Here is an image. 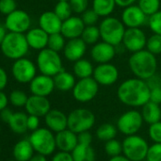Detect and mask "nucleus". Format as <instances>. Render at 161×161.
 I'll return each mask as SVG.
<instances>
[{"label":"nucleus","instance_id":"f257e3e1","mask_svg":"<svg viewBox=\"0 0 161 161\" xmlns=\"http://www.w3.org/2000/svg\"><path fill=\"white\" fill-rule=\"evenodd\" d=\"M117 96L119 102L130 107H142L150 101V88L145 80L127 79L119 86Z\"/></svg>","mask_w":161,"mask_h":161},{"label":"nucleus","instance_id":"f03ea898","mask_svg":"<svg viewBox=\"0 0 161 161\" xmlns=\"http://www.w3.org/2000/svg\"><path fill=\"white\" fill-rule=\"evenodd\" d=\"M128 65L135 77L146 80L156 74L157 59L154 54L144 48L131 54Z\"/></svg>","mask_w":161,"mask_h":161},{"label":"nucleus","instance_id":"7ed1b4c3","mask_svg":"<svg viewBox=\"0 0 161 161\" xmlns=\"http://www.w3.org/2000/svg\"><path fill=\"white\" fill-rule=\"evenodd\" d=\"M2 54L11 60H18L27 55L30 46L25 33L8 32L0 45Z\"/></svg>","mask_w":161,"mask_h":161},{"label":"nucleus","instance_id":"20e7f679","mask_svg":"<svg viewBox=\"0 0 161 161\" xmlns=\"http://www.w3.org/2000/svg\"><path fill=\"white\" fill-rule=\"evenodd\" d=\"M99 29L101 32V39L103 41L115 47H118L122 43L126 27L121 20L113 16L104 17L101 21Z\"/></svg>","mask_w":161,"mask_h":161},{"label":"nucleus","instance_id":"39448f33","mask_svg":"<svg viewBox=\"0 0 161 161\" xmlns=\"http://www.w3.org/2000/svg\"><path fill=\"white\" fill-rule=\"evenodd\" d=\"M36 65L41 74L54 77L63 68V60L59 52L46 47L39 51L36 58Z\"/></svg>","mask_w":161,"mask_h":161},{"label":"nucleus","instance_id":"423d86ee","mask_svg":"<svg viewBox=\"0 0 161 161\" xmlns=\"http://www.w3.org/2000/svg\"><path fill=\"white\" fill-rule=\"evenodd\" d=\"M30 141L38 153L44 155H50L54 153L56 147V140L53 132L48 128H38L35 131H32L30 136Z\"/></svg>","mask_w":161,"mask_h":161},{"label":"nucleus","instance_id":"0eeeda50","mask_svg":"<svg viewBox=\"0 0 161 161\" xmlns=\"http://www.w3.org/2000/svg\"><path fill=\"white\" fill-rule=\"evenodd\" d=\"M96 118L92 111L86 108H77L67 116V128L76 134L89 131L95 124Z\"/></svg>","mask_w":161,"mask_h":161},{"label":"nucleus","instance_id":"6e6552de","mask_svg":"<svg viewBox=\"0 0 161 161\" xmlns=\"http://www.w3.org/2000/svg\"><path fill=\"white\" fill-rule=\"evenodd\" d=\"M149 150L147 141L140 136H126L122 141V153L131 161H142L146 159Z\"/></svg>","mask_w":161,"mask_h":161},{"label":"nucleus","instance_id":"1a4fd4ad","mask_svg":"<svg viewBox=\"0 0 161 161\" xmlns=\"http://www.w3.org/2000/svg\"><path fill=\"white\" fill-rule=\"evenodd\" d=\"M99 88L100 85L93 77L79 79L72 89V96L79 103H89L96 98Z\"/></svg>","mask_w":161,"mask_h":161},{"label":"nucleus","instance_id":"9d476101","mask_svg":"<svg viewBox=\"0 0 161 161\" xmlns=\"http://www.w3.org/2000/svg\"><path fill=\"white\" fill-rule=\"evenodd\" d=\"M143 121L141 112L133 109L123 113L118 119L117 128L125 136L136 135L141 129Z\"/></svg>","mask_w":161,"mask_h":161},{"label":"nucleus","instance_id":"9b49d317","mask_svg":"<svg viewBox=\"0 0 161 161\" xmlns=\"http://www.w3.org/2000/svg\"><path fill=\"white\" fill-rule=\"evenodd\" d=\"M37 65L28 58L15 60L12 65V74L20 84H30L37 73Z\"/></svg>","mask_w":161,"mask_h":161},{"label":"nucleus","instance_id":"f8f14e48","mask_svg":"<svg viewBox=\"0 0 161 161\" xmlns=\"http://www.w3.org/2000/svg\"><path fill=\"white\" fill-rule=\"evenodd\" d=\"M31 19L30 14L23 11L16 9L12 14L6 15L5 28L10 32L25 33L31 29Z\"/></svg>","mask_w":161,"mask_h":161},{"label":"nucleus","instance_id":"ddd939ff","mask_svg":"<svg viewBox=\"0 0 161 161\" xmlns=\"http://www.w3.org/2000/svg\"><path fill=\"white\" fill-rule=\"evenodd\" d=\"M100 86H111L115 85L119 77V71L118 67L111 63L99 64L92 76Z\"/></svg>","mask_w":161,"mask_h":161},{"label":"nucleus","instance_id":"4468645a","mask_svg":"<svg viewBox=\"0 0 161 161\" xmlns=\"http://www.w3.org/2000/svg\"><path fill=\"white\" fill-rule=\"evenodd\" d=\"M147 39L145 32L140 28H126L121 44L126 50L134 53L146 47Z\"/></svg>","mask_w":161,"mask_h":161},{"label":"nucleus","instance_id":"2eb2a0df","mask_svg":"<svg viewBox=\"0 0 161 161\" xmlns=\"http://www.w3.org/2000/svg\"><path fill=\"white\" fill-rule=\"evenodd\" d=\"M120 20L126 28H141L147 23L148 16L137 5L134 4L123 9Z\"/></svg>","mask_w":161,"mask_h":161},{"label":"nucleus","instance_id":"dca6fc26","mask_svg":"<svg viewBox=\"0 0 161 161\" xmlns=\"http://www.w3.org/2000/svg\"><path fill=\"white\" fill-rule=\"evenodd\" d=\"M55 89L53 77L40 74L36 75L30 83V90L32 95L47 97Z\"/></svg>","mask_w":161,"mask_h":161},{"label":"nucleus","instance_id":"f3484780","mask_svg":"<svg viewBox=\"0 0 161 161\" xmlns=\"http://www.w3.org/2000/svg\"><path fill=\"white\" fill-rule=\"evenodd\" d=\"M116 47H117L102 40L92 46L90 56L98 64L110 63L116 56Z\"/></svg>","mask_w":161,"mask_h":161},{"label":"nucleus","instance_id":"a211bd4d","mask_svg":"<svg viewBox=\"0 0 161 161\" xmlns=\"http://www.w3.org/2000/svg\"><path fill=\"white\" fill-rule=\"evenodd\" d=\"M86 48L87 45L86 42L80 37H79L67 40L63 53L67 61L75 63L76 61L84 58L86 52Z\"/></svg>","mask_w":161,"mask_h":161},{"label":"nucleus","instance_id":"6ab92c4d","mask_svg":"<svg viewBox=\"0 0 161 161\" xmlns=\"http://www.w3.org/2000/svg\"><path fill=\"white\" fill-rule=\"evenodd\" d=\"M50 107V102L48 101L47 97L37 95L30 96L25 105V109L29 115H34L39 118L45 117L51 109Z\"/></svg>","mask_w":161,"mask_h":161},{"label":"nucleus","instance_id":"aec40b11","mask_svg":"<svg viewBox=\"0 0 161 161\" xmlns=\"http://www.w3.org/2000/svg\"><path fill=\"white\" fill-rule=\"evenodd\" d=\"M86 25L80 16L71 15L63 21L61 33L67 39H74L82 36Z\"/></svg>","mask_w":161,"mask_h":161},{"label":"nucleus","instance_id":"412c9836","mask_svg":"<svg viewBox=\"0 0 161 161\" xmlns=\"http://www.w3.org/2000/svg\"><path fill=\"white\" fill-rule=\"evenodd\" d=\"M39 27L48 34L61 32L63 20L52 11L43 13L38 20Z\"/></svg>","mask_w":161,"mask_h":161},{"label":"nucleus","instance_id":"4be33fe9","mask_svg":"<svg viewBox=\"0 0 161 161\" xmlns=\"http://www.w3.org/2000/svg\"><path fill=\"white\" fill-rule=\"evenodd\" d=\"M56 147L59 151L71 153L78 145V134L69 130L68 128L56 133L55 135Z\"/></svg>","mask_w":161,"mask_h":161},{"label":"nucleus","instance_id":"5701e85b","mask_svg":"<svg viewBox=\"0 0 161 161\" xmlns=\"http://www.w3.org/2000/svg\"><path fill=\"white\" fill-rule=\"evenodd\" d=\"M25 35H26L28 44L30 46V48L40 51V50L47 47L49 34L47 33L40 27L30 29L26 32Z\"/></svg>","mask_w":161,"mask_h":161},{"label":"nucleus","instance_id":"b1692460","mask_svg":"<svg viewBox=\"0 0 161 161\" xmlns=\"http://www.w3.org/2000/svg\"><path fill=\"white\" fill-rule=\"evenodd\" d=\"M45 122L49 130L58 133L67 128V116L58 109H50L45 116Z\"/></svg>","mask_w":161,"mask_h":161},{"label":"nucleus","instance_id":"393cba45","mask_svg":"<svg viewBox=\"0 0 161 161\" xmlns=\"http://www.w3.org/2000/svg\"><path fill=\"white\" fill-rule=\"evenodd\" d=\"M55 88L62 92L72 90L76 84V76L68 71L62 70L53 77Z\"/></svg>","mask_w":161,"mask_h":161},{"label":"nucleus","instance_id":"a878e982","mask_svg":"<svg viewBox=\"0 0 161 161\" xmlns=\"http://www.w3.org/2000/svg\"><path fill=\"white\" fill-rule=\"evenodd\" d=\"M34 152L30 139H22L16 142L13 149L14 157L18 161H29L33 156Z\"/></svg>","mask_w":161,"mask_h":161},{"label":"nucleus","instance_id":"bb28decb","mask_svg":"<svg viewBox=\"0 0 161 161\" xmlns=\"http://www.w3.org/2000/svg\"><path fill=\"white\" fill-rule=\"evenodd\" d=\"M141 115L143 120L148 124H152L161 120V107L160 104L149 101L142 106Z\"/></svg>","mask_w":161,"mask_h":161},{"label":"nucleus","instance_id":"cd10ccee","mask_svg":"<svg viewBox=\"0 0 161 161\" xmlns=\"http://www.w3.org/2000/svg\"><path fill=\"white\" fill-rule=\"evenodd\" d=\"M74 161H95L96 153L93 147L88 144L78 143L71 152Z\"/></svg>","mask_w":161,"mask_h":161},{"label":"nucleus","instance_id":"c85d7f7f","mask_svg":"<svg viewBox=\"0 0 161 161\" xmlns=\"http://www.w3.org/2000/svg\"><path fill=\"white\" fill-rule=\"evenodd\" d=\"M94 65L92 63L85 58H82L76 61L73 64V74L78 79H85L93 76L94 73Z\"/></svg>","mask_w":161,"mask_h":161},{"label":"nucleus","instance_id":"c756f323","mask_svg":"<svg viewBox=\"0 0 161 161\" xmlns=\"http://www.w3.org/2000/svg\"><path fill=\"white\" fill-rule=\"evenodd\" d=\"M10 129L15 134H24L28 129V115L24 112H15L8 122Z\"/></svg>","mask_w":161,"mask_h":161},{"label":"nucleus","instance_id":"7c9ffc66","mask_svg":"<svg viewBox=\"0 0 161 161\" xmlns=\"http://www.w3.org/2000/svg\"><path fill=\"white\" fill-rule=\"evenodd\" d=\"M117 4L115 0H93L92 9L100 15V17L110 16L115 11Z\"/></svg>","mask_w":161,"mask_h":161},{"label":"nucleus","instance_id":"2f4dec72","mask_svg":"<svg viewBox=\"0 0 161 161\" xmlns=\"http://www.w3.org/2000/svg\"><path fill=\"white\" fill-rule=\"evenodd\" d=\"M150 88V101L157 104L161 103V80L160 77L153 75L146 80Z\"/></svg>","mask_w":161,"mask_h":161},{"label":"nucleus","instance_id":"473e14b6","mask_svg":"<svg viewBox=\"0 0 161 161\" xmlns=\"http://www.w3.org/2000/svg\"><path fill=\"white\" fill-rule=\"evenodd\" d=\"M118 128L112 123H103L96 131V136L103 141H108L116 137Z\"/></svg>","mask_w":161,"mask_h":161},{"label":"nucleus","instance_id":"72a5a7b5","mask_svg":"<svg viewBox=\"0 0 161 161\" xmlns=\"http://www.w3.org/2000/svg\"><path fill=\"white\" fill-rule=\"evenodd\" d=\"M86 45H95L101 39V32L98 26H86L83 34L80 36Z\"/></svg>","mask_w":161,"mask_h":161},{"label":"nucleus","instance_id":"f704fd0d","mask_svg":"<svg viewBox=\"0 0 161 161\" xmlns=\"http://www.w3.org/2000/svg\"><path fill=\"white\" fill-rule=\"evenodd\" d=\"M137 6L149 17L160 11V0H137Z\"/></svg>","mask_w":161,"mask_h":161},{"label":"nucleus","instance_id":"c9c22d12","mask_svg":"<svg viewBox=\"0 0 161 161\" xmlns=\"http://www.w3.org/2000/svg\"><path fill=\"white\" fill-rule=\"evenodd\" d=\"M65 39L66 38L61 32L49 34L47 47L50 48V49H52V50H55L57 52L63 51L64 48V46L66 44Z\"/></svg>","mask_w":161,"mask_h":161},{"label":"nucleus","instance_id":"e433bc0d","mask_svg":"<svg viewBox=\"0 0 161 161\" xmlns=\"http://www.w3.org/2000/svg\"><path fill=\"white\" fill-rule=\"evenodd\" d=\"M53 12L63 21L67 19V18H69L72 15V14H73V11H72V8L70 6L69 1H58L57 4L54 7Z\"/></svg>","mask_w":161,"mask_h":161},{"label":"nucleus","instance_id":"4c0bfd02","mask_svg":"<svg viewBox=\"0 0 161 161\" xmlns=\"http://www.w3.org/2000/svg\"><path fill=\"white\" fill-rule=\"evenodd\" d=\"M28 99L29 97L27 96V94L24 91L19 90V89H15L12 91L9 96L10 103L15 107H25L28 102Z\"/></svg>","mask_w":161,"mask_h":161},{"label":"nucleus","instance_id":"58836bf2","mask_svg":"<svg viewBox=\"0 0 161 161\" xmlns=\"http://www.w3.org/2000/svg\"><path fill=\"white\" fill-rule=\"evenodd\" d=\"M145 48L155 56L161 54V35L153 33V35L147 39Z\"/></svg>","mask_w":161,"mask_h":161},{"label":"nucleus","instance_id":"ea45409f","mask_svg":"<svg viewBox=\"0 0 161 161\" xmlns=\"http://www.w3.org/2000/svg\"><path fill=\"white\" fill-rule=\"evenodd\" d=\"M104 151L109 156H116L121 154L122 153V143H120L116 138L110 139L105 142Z\"/></svg>","mask_w":161,"mask_h":161},{"label":"nucleus","instance_id":"a19ab883","mask_svg":"<svg viewBox=\"0 0 161 161\" xmlns=\"http://www.w3.org/2000/svg\"><path fill=\"white\" fill-rule=\"evenodd\" d=\"M147 24L153 33L161 35V11L149 16Z\"/></svg>","mask_w":161,"mask_h":161},{"label":"nucleus","instance_id":"79ce46f5","mask_svg":"<svg viewBox=\"0 0 161 161\" xmlns=\"http://www.w3.org/2000/svg\"><path fill=\"white\" fill-rule=\"evenodd\" d=\"M80 17H82L86 26H95L100 20V15L92 8H88L86 12H84L80 14Z\"/></svg>","mask_w":161,"mask_h":161},{"label":"nucleus","instance_id":"37998d69","mask_svg":"<svg viewBox=\"0 0 161 161\" xmlns=\"http://www.w3.org/2000/svg\"><path fill=\"white\" fill-rule=\"evenodd\" d=\"M146 161H161V143H153L149 146Z\"/></svg>","mask_w":161,"mask_h":161},{"label":"nucleus","instance_id":"c03bdc74","mask_svg":"<svg viewBox=\"0 0 161 161\" xmlns=\"http://www.w3.org/2000/svg\"><path fill=\"white\" fill-rule=\"evenodd\" d=\"M148 134L153 143H161V120L150 124Z\"/></svg>","mask_w":161,"mask_h":161},{"label":"nucleus","instance_id":"a18cd8bd","mask_svg":"<svg viewBox=\"0 0 161 161\" xmlns=\"http://www.w3.org/2000/svg\"><path fill=\"white\" fill-rule=\"evenodd\" d=\"M69 3L74 14H82L88 9L89 0H69Z\"/></svg>","mask_w":161,"mask_h":161},{"label":"nucleus","instance_id":"49530a36","mask_svg":"<svg viewBox=\"0 0 161 161\" xmlns=\"http://www.w3.org/2000/svg\"><path fill=\"white\" fill-rule=\"evenodd\" d=\"M16 10L15 0H0V13L8 15Z\"/></svg>","mask_w":161,"mask_h":161},{"label":"nucleus","instance_id":"de8ad7c7","mask_svg":"<svg viewBox=\"0 0 161 161\" xmlns=\"http://www.w3.org/2000/svg\"><path fill=\"white\" fill-rule=\"evenodd\" d=\"M51 161H74V160L71 153L60 151L52 156Z\"/></svg>","mask_w":161,"mask_h":161},{"label":"nucleus","instance_id":"09e8293b","mask_svg":"<svg viewBox=\"0 0 161 161\" xmlns=\"http://www.w3.org/2000/svg\"><path fill=\"white\" fill-rule=\"evenodd\" d=\"M40 125V118L34 115L28 116V129L31 131H35L39 128Z\"/></svg>","mask_w":161,"mask_h":161},{"label":"nucleus","instance_id":"8fccbe9b","mask_svg":"<svg viewBox=\"0 0 161 161\" xmlns=\"http://www.w3.org/2000/svg\"><path fill=\"white\" fill-rule=\"evenodd\" d=\"M92 135L89 131H85L78 134V141L82 144H88L90 145L92 143Z\"/></svg>","mask_w":161,"mask_h":161},{"label":"nucleus","instance_id":"3c124183","mask_svg":"<svg viewBox=\"0 0 161 161\" xmlns=\"http://www.w3.org/2000/svg\"><path fill=\"white\" fill-rule=\"evenodd\" d=\"M8 74L3 67L0 66V91L3 90L8 85Z\"/></svg>","mask_w":161,"mask_h":161},{"label":"nucleus","instance_id":"603ef678","mask_svg":"<svg viewBox=\"0 0 161 161\" xmlns=\"http://www.w3.org/2000/svg\"><path fill=\"white\" fill-rule=\"evenodd\" d=\"M13 114H14V112H13L11 109H9V108L6 107V108L3 109L2 111H0V119H1V120H2L3 122L8 123V122L10 121V119H11Z\"/></svg>","mask_w":161,"mask_h":161},{"label":"nucleus","instance_id":"864d4df0","mask_svg":"<svg viewBox=\"0 0 161 161\" xmlns=\"http://www.w3.org/2000/svg\"><path fill=\"white\" fill-rule=\"evenodd\" d=\"M10 103L9 97L3 92V90L0 91V111H2L8 106V103Z\"/></svg>","mask_w":161,"mask_h":161},{"label":"nucleus","instance_id":"5fc2aeb1","mask_svg":"<svg viewBox=\"0 0 161 161\" xmlns=\"http://www.w3.org/2000/svg\"><path fill=\"white\" fill-rule=\"evenodd\" d=\"M115 1H116L117 6L124 9V8H127L131 5H134L137 0H115Z\"/></svg>","mask_w":161,"mask_h":161},{"label":"nucleus","instance_id":"6e6d98bb","mask_svg":"<svg viewBox=\"0 0 161 161\" xmlns=\"http://www.w3.org/2000/svg\"><path fill=\"white\" fill-rule=\"evenodd\" d=\"M29 161H47V160L46 155L37 153L36 154H33V156Z\"/></svg>","mask_w":161,"mask_h":161},{"label":"nucleus","instance_id":"4d7b16f0","mask_svg":"<svg viewBox=\"0 0 161 161\" xmlns=\"http://www.w3.org/2000/svg\"><path fill=\"white\" fill-rule=\"evenodd\" d=\"M108 161H131V160L129 158H127L124 154L123 155L119 154V155H116V156H111Z\"/></svg>","mask_w":161,"mask_h":161},{"label":"nucleus","instance_id":"13d9d810","mask_svg":"<svg viewBox=\"0 0 161 161\" xmlns=\"http://www.w3.org/2000/svg\"><path fill=\"white\" fill-rule=\"evenodd\" d=\"M7 33H8V31L5 28V26L0 25V45H1V43L3 42V40L6 37Z\"/></svg>","mask_w":161,"mask_h":161},{"label":"nucleus","instance_id":"bf43d9fd","mask_svg":"<svg viewBox=\"0 0 161 161\" xmlns=\"http://www.w3.org/2000/svg\"><path fill=\"white\" fill-rule=\"evenodd\" d=\"M58 1H69V0H58Z\"/></svg>","mask_w":161,"mask_h":161},{"label":"nucleus","instance_id":"052dcab7","mask_svg":"<svg viewBox=\"0 0 161 161\" xmlns=\"http://www.w3.org/2000/svg\"><path fill=\"white\" fill-rule=\"evenodd\" d=\"M9 161H18V160H16V159H12V160H9Z\"/></svg>","mask_w":161,"mask_h":161},{"label":"nucleus","instance_id":"680f3d73","mask_svg":"<svg viewBox=\"0 0 161 161\" xmlns=\"http://www.w3.org/2000/svg\"><path fill=\"white\" fill-rule=\"evenodd\" d=\"M159 77H160V80H161V72H160V75H159Z\"/></svg>","mask_w":161,"mask_h":161},{"label":"nucleus","instance_id":"e2e57ef3","mask_svg":"<svg viewBox=\"0 0 161 161\" xmlns=\"http://www.w3.org/2000/svg\"><path fill=\"white\" fill-rule=\"evenodd\" d=\"M0 153H1V146H0Z\"/></svg>","mask_w":161,"mask_h":161},{"label":"nucleus","instance_id":"0e129e2a","mask_svg":"<svg viewBox=\"0 0 161 161\" xmlns=\"http://www.w3.org/2000/svg\"><path fill=\"white\" fill-rule=\"evenodd\" d=\"M0 133H1V126H0Z\"/></svg>","mask_w":161,"mask_h":161}]
</instances>
